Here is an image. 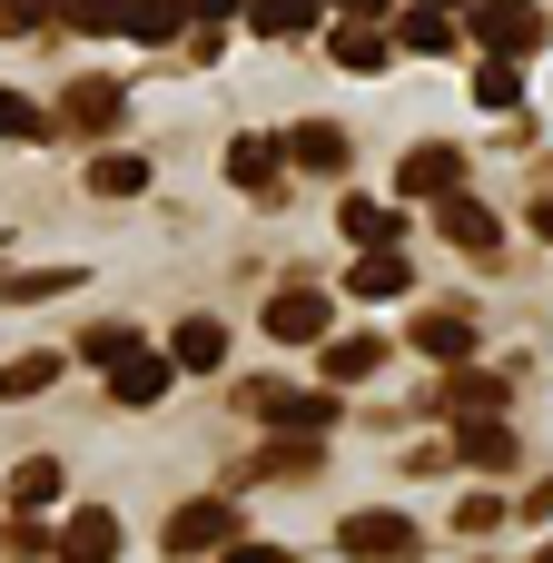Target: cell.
I'll return each instance as SVG.
<instances>
[{
  "mask_svg": "<svg viewBox=\"0 0 553 563\" xmlns=\"http://www.w3.org/2000/svg\"><path fill=\"white\" fill-rule=\"evenodd\" d=\"M435 10H465V0H435Z\"/></svg>",
  "mask_w": 553,
  "mask_h": 563,
  "instance_id": "cell-39",
  "label": "cell"
},
{
  "mask_svg": "<svg viewBox=\"0 0 553 563\" xmlns=\"http://www.w3.org/2000/svg\"><path fill=\"white\" fill-rule=\"evenodd\" d=\"M129 346H139V327H119V317H109V327H89V336H79V366H99V376H109Z\"/></svg>",
  "mask_w": 553,
  "mask_h": 563,
  "instance_id": "cell-30",
  "label": "cell"
},
{
  "mask_svg": "<svg viewBox=\"0 0 553 563\" xmlns=\"http://www.w3.org/2000/svg\"><path fill=\"white\" fill-rule=\"evenodd\" d=\"M247 0H188V30H218V20H237Z\"/></svg>",
  "mask_w": 553,
  "mask_h": 563,
  "instance_id": "cell-36",
  "label": "cell"
},
{
  "mask_svg": "<svg viewBox=\"0 0 553 563\" xmlns=\"http://www.w3.org/2000/svg\"><path fill=\"white\" fill-rule=\"evenodd\" d=\"M129 40H148V49L188 40V0H139V10H129Z\"/></svg>",
  "mask_w": 553,
  "mask_h": 563,
  "instance_id": "cell-27",
  "label": "cell"
},
{
  "mask_svg": "<svg viewBox=\"0 0 553 563\" xmlns=\"http://www.w3.org/2000/svg\"><path fill=\"white\" fill-rule=\"evenodd\" d=\"M396 40H406L416 59H445V49H465V30H455V10H435V0H416V10L396 20Z\"/></svg>",
  "mask_w": 553,
  "mask_h": 563,
  "instance_id": "cell-18",
  "label": "cell"
},
{
  "mask_svg": "<svg viewBox=\"0 0 553 563\" xmlns=\"http://www.w3.org/2000/svg\"><path fill=\"white\" fill-rule=\"evenodd\" d=\"M406 287H416L406 247H366V257L346 267V297H366V307H386V297H406Z\"/></svg>",
  "mask_w": 553,
  "mask_h": 563,
  "instance_id": "cell-10",
  "label": "cell"
},
{
  "mask_svg": "<svg viewBox=\"0 0 553 563\" xmlns=\"http://www.w3.org/2000/svg\"><path fill=\"white\" fill-rule=\"evenodd\" d=\"M168 386H178V356H158L148 336H139V346L109 366V406H129V416H139V406H158Z\"/></svg>",
  "mask_w": 553,
  "mask_h": 563,
  "instance_id": "cell-5",
  "label": "cell"
},
{
  "mask_svg": "<svg viewBox=\"0 0 553 563\" xmlns=\"http://www.w3.org/2000/svg\"><path fill=\"white\" fill-rule=\"evenodd\" d=\"M59 119L40 109V99H20V89H0V139H49Z\"/></svg>",
  "mask_w": 553,
  "mask_h": 563,
  "instance_id": "cell-31",
  "label": "cell"
},
{
  "mask_svg": "<svg viewBox=\"0 0 553 563\" xmlns=\"http://www.w3.org/2000/svg\"><path fill=\"white\" fill-rule=\"evenodd\" d=\"M327 465V435H277L267 455H257V475H277V485H307Z\"/></svg>",
  "mask_w": 553,
  "mask_h": 563,
  "instance_id": "cell-22",
  "label": "cell"
},
{
  "mask_svg": "<svg viewBox=\"0 0 553 563\" xmlns=\"http://www.w3.org/2000/svg\"><path fill=\"white\" fill-rule=\"evenodd\" d=\"M277 168H287V139H228V178L247 198H277Z\"/></svg>",
  "mask_w": 553,
  "mask_h": 563,
  "instance_id": "cell-15",
  "label": "cell"
},
{
  "mask_svg": "<svg viewBox=\"0 0 553 563\" xmlns=\"http://www.w3.org/2000/svg\"><path fill=\"white\" fill-rule=\"evenodd\" d=\"M168 356H178V376H218L228 366V327L218 317H178L168 327Z\"/></svg>",
  "mask_w": 553,
  "mask_h": 563,
  "instance_id": "cell-11",
  "label": "cell"
},
{
  "mask_svg": "<svg viewBox=\"0 0 553 563\" xmlns=\"http://www.w3.org/2000/svg\"><path fill=\"white\" fill-rule=\"evenodd\" d=\"M336 228H346V247H406V218H396L386 198H346Z\"/></svg>",
  "mask_w": 553,
  "mask_h": 563,
  "instance_id": "cell-20",
  "label": "cell"
},
{
  "mask_svg": "<svg viewBox=\"0 0 553 563\" xmlns=\"http://www.w3.org/2000/svg\"><path fill=\"white\" fill-rule=\"evenodd\" d=\"M247 20H257V40H307L317 0H247Z\"/></svg>",
  "mask_w": 553,
  "mask_h": 563,
  "instance_id": "cell-26",
  "label": "cell"
},
{
  "mask_svg": "<svg viewBox=\"0 0 553 563\" xmlns=\"http://www.w3.org/2000/svg\"><path fill=\"white\" fill-rule=\"evenodd\" d=\"M89 188H99V198H139V188H148V158H139V148H99V158H89Z\"/></svg>",
  "mask_w": 553,
  "mask_h": 563,
  "instance_id": "cell-23",
  "label": "cell"
},
{
  "mask_svg": "<svg viewBox=\"0 0 553 563\" xmlns=\"http://www.w3.org/2000/svg\"><path fill=\"white\" fill-rule=\"evenodd\" d=\"M386 49H396V40H386V20H336V30H327V59H336V69H356V79H366V69H386Z\"/></svg>",
  "mask_w": 553,
  "mask_h": 563,
  "instance_id": "cell-14",
  "label": "cell"
},
{
  "mask_svg": "<svg viewBox=\"0 0 553 563\" xmlns=\"http://www.w3.org/2000/svg\"><path fill=\"white\" fill-rule=\"evenodd\" d=\"M455 455H465V465H485V475H505L524 445H515V426H505V416H455Z\"/></svg>",
  "mask_w": 553,
  "mask_h": 563,
  "instance_id": "cell-12",
  "label": "cell"
},
{
  "mask_svg": "<svg viewBox=\"0 0 553 563\" xmlns=\"http://www.w3.org/2000/svg\"><path fill=\"white\" fill-rule=\"evenodd\" d=\"M218 563H287V544H237V534H228V544H218Z\"/></svg>",
  "mask_w": 553,
  "mask_h": 563,
  "instance_id": "cell-35",
  "label": "cell"
},
{
  "mask_svg": "<svg viewBox=\"0 0 553 563\" xmlns=\"http://www.w3.org/2000/svg\"><path fill=\"white\" fill-rule=\"evenodd\" d=\"M49 505H59V465H49V455L10 465V515H49Z\"/></svg>",
  "mask_w": 553,
  "mask_h": 563,
  "instance_id": "cell-24",
  "label": "cell"
},
{
  "mask_svg": "<svg viewBox=\"0 0 553 563\" xmlns=\"http://www.w3.org/2000/svg\"><path fill=\"white\" fill-rule=\"evenodd\" d=\"M287 168H307V178H336V168H346V129H327V119L287 129Z\"/></svg>",
  "mask_w": 553,
  "mask_h": 563,
  "instance_id": "cell-19",
  "label": "cell"
},
{
  "mask_svg": "<svg viewBox=\"0 0 553 563\" xmlns=\"http://www.w3.org/2000/svg\"><path fill=\"white\" fill-rule=\"evenodd\" d=\"M59 129H69V139H119V129H129V89H119V79H79V89L59 99Z\"/></svg>",
  "mask_w": 553,
  "mask_h": 563,
  "instance_id": "cell-4",
  "label": "cell"
},
{
  "mask_svg": "<svg viewBox=\"0 0 553 563\" xmlns=\"http://www.w3.org/2000/svg\"><path fill=\"white\" fill-rule=\"evenodd\" d=\"M534 563H553V544H544V554H534Z\"/></svg>",
  "mask_w": 553,
  "mask_h": 563,
  "instance_id": "cell-40",
  "label": "cell"
},
{
  "mask_svg": "<svg viewBox=\"0 0 553 563\" xmlns=\"http://www.w3.org/2000/svg\"><path fill=\"white\" fill-rule=\"evenodd\" d=\"M435 218H445V238H455L465 257H495V247H505V218H495L485 198H465V188H445V198H435Z\"/></svg>",
  "mask_w": 553,
  "mask_h": 563,
  "instance_id": "cell-8",
  "label": "cell"
},
{
  "mask_svg": "<svg viewBox=\"0 0 553 563\" xmlns=\"http://www.w3.org/2000/svg\"><path fill=\"white\" fill-rule=\"evenodd\" d=\"M267 336L277 346H327L336 336V297L327 287H277L267 297Z\"/></svg>",
  "mask_w": 553,
  "mask_h": 563,
  "instance_id": "cell-3",
  "label": "cell"
},
{
  "mask_svg": "<svg viewBox=\"0 0 553 563\" xmlns=\"http://www.w3.org/2000/svg\"><path fill=\"white\" fill-rule=\"evenodd\" d=\"M465 20H475V49H495V59H534L553 40V20L534 0H465Z\"/></svg>",
  "mask_w": 553,
  "mask_h": 563,
  "instance_id": "cell-1",
  "label": "cell"
},
{
  "mask_svg": "<svg viewBox=\"0 0 553 563\" xmlns=\"http://www.w3.org/2000/svg\"><path fill=\"white\" fill-rule=\"evenodd\" d=\"M336 10H346V20H386V0H336Z\"/></svg>",
  "mask_w": 553,
  "mask_h": 563,
  "instance_id": "cell-38",
  "label": "cell"
},
{
  "mask_svg": "<svg viewBox=\"0 0 553 563\" xmlns=\"http://www.w3.org/2000/svg\"><path fill=\"white\" fill-rule=\"evenodd\" d=\"M534 238H544V247H553V188H544V198H534Z\"/></svg>",
  "mask_w": 553,
  "mask_h": 563,
  "instance_id": "cell-37",
  "label": "cell"
},
{
  "mask_svg": "<svg viewBox=\"0 0 553 563\" xmlns=\"http://www.w3.org/2000/svg\"><path fill=\"white\" fill-rule=\"evenodd\" d=\"M317 10H327V0H317Z\"/></svg>",
  "mask_w": 553,
  "mask_h": 563,
  "instance_id": "cell-41",
  "label": "cell"
},
{
  "mask_svg": "<svg viewBox=\"0 0 553 563\" xmlns=\"http://www.w3.org/2000/svg\"><path fill=\"white\" fill-rule=\"evenodd\" d=\"M336 554H356V563H416V554H425V534H416L396 505H366V515L336 525Z\"/></svg>",
  "mask_w": 553,
  "mask_h": 563,
  "instance_id": "cell-2",
  "label": "cell"
},
{
  "mask_svg": "<svg viewBox=\"0 0 553 563\" xmlns=\"http://www.w3.org/2000/svg\"><path fill=\"white\" fill-rule=\"evenodd\" d=\"M416 346H425L435 366H465V356H475V317H465V307H425V317H416Z\"/></svg>",
  "mask_w": 553,
  "mask_h": 563,
  "instance_id": "cell-16",
  "label": "cell"
},
{
  "mask_svg": "<svg viewBox=\"0 0 553 563\" xmlns=\"http://www.w3.org/2000/svg\"><path fill=\"white\" fill-rule=\"evenodd\" d=\"M40 386H59V356H49V346H30V356L0 366V406H30Z\"/></svg>",
  "mask_w": 553,
  "mask_h": 563,
  "instance_id": "cell-25",
  "label": "cell"
},
{
  "mask_svg": "<svg viewBox=\"0 0 553 563\" xmlns=\"http://www.w3.org/2000/svg\"><path fill=\"white\" fill-rule=\"evenodd\" d=\"M475 99H485V109H524V79H515V59H495V49H485V59H475Z\"/></svg>",
  "mask_w": 553,
  "mask_h": 563,
  "instance_id": "cell-29",
  "label": "cell"
},
{
  "mask_svg": "<svg viewBox=\"0 0 553 563\" xmlns=\"http://www.w3.org/2000/svg\"><path fill=\"white\" fill-rule=\"evenodd\" d=\"M495 525H505V495H465V505H455V534H465V544H485Z\"/></svg>",
  "mask_w": 553,
  "mask_h": 563,
  "instance_id": "cell-33",
  "label": "cell"
},
{
  "mask_svg": "<svg viewBox=\"0 0 553 563\" xmlns=\"http://www.w3.org/2000/svg\"><path fill=\"white\" fill-rule=\"evenodd\" d=\"M455 178H465V158H455L445 139H425V148H406V158H396V198H445Z\"/></svg>",
  "mask_w": 553,
  "mask_h": 563,
  "instance_id": "cell-9",
  "label": "cell"
},
{
  "mask_svg": "<svg viewBox=\"0 0 553 563\" xmlns=\"http://www.w3.org/2000/svg\"><path fill=\"white\" fill-rule=\"evenodd\" d=\"M129 10L139 0H59V20H79V30H129Z\"/></svg>",
  "mask_w": 553,
  "mask_h": 563,
  "instance_id": "cell-34",
  "label": "cell"
},
{
  "mask_svg": "<svg viewBox=\"0 0 553 563\" xmlns=\"http://www.w3.org/2000/svg\"><path fill=\"white\" fill-rule=\"evenodd\" d=\"M59 20V0H0V40H40Z\"/></svg>",
  "mask_w": 553,
  "mask_h": 563,
  "instance_id": "cell-32",
  "label": "cell"
},
{
  "mask_svg": "<svg viewBox=\"0 0 553 563\" xmlns=\"http://www.w3.org/2000/svg\"><path fill=\"white\" fill-rule=\"evenodd\" d=\"M109 554H119V515L109 505H79L59 525V563H109Z\"/></svg>",
  "mask_w": 553,
  "mask_h": 563,
  "instance_id": "cell-13",
  "label": "cell"
},
{
  "mask_svg": "<svg viewBox=\"0 0 553 563\" xmlns=\"http://www.w3.org/2000/svg\"><path fill=\"white\" fill-rule=\"evenodd\" d=\"M228 534H237V495H198L168 515V554H218Z\"/></svg>",
  "mask_w": 553,
  "mask_h": 563,
  "instance_id": "cell-7",
  "label": "cell"
},
{
  "mask_svg": "<svg viewBox=\"0 0 553 563\" xmlns=\"http://www.w3.org/2000/svg\"><path fill=\"white\" fill-rule=\"evenodd\" d=\"M376 366H386V336H327V346H317V376H327V386H366Z\"/></svg>",
  "mask_w": 553,
  "mask_h": 563,
  "instance_id": "cell-17",
  "label": "cell"
},
{
  "mask_svg": "<svg viewBox=\"0 0 553 563\" xmlns=\"http://www.w3.org/2000/svg\"><path fill=\"white\" fill-rule=\"evenodd\" d=\"M445 416H505V376H485V366L465 356L455 386H445Z\"/></svg>",
  "mask_w": 553,
  "mask_h": 563,
  "instance_id": "cell-21",
  "label": "cell"
},
{
  "mask_svg": "<svg viewBox=\"0 0 553 563\" xmlns=\"http://www.w3.org/2000/svg\"><path fill=\"white\" fill-rule=\"evenodd\" d=\"M69 287H79V267H20V277H0L10 307H40V297H69Z\"/></svg>",
  "mask_w": 553,
  "mask_h": 563,
  "instance_id": "cell-28",
  "label": "cell"
},
{
  "mask_svg": "<svg viewBox=\"0 0 553 563\" xmlns=\"http://www.w3.org/2000/svg\"><path fill=\"white\" fill-rule=\"evenodd\" d=\"M247 406H257V426H277V435H327V426H336V396H297V386H247Z\"/></svg>",
  "mask_w": 553,
  "mask_h": 563,
  "instance_id": "cell-6",
  "label": "cell"
}]
</instances>
